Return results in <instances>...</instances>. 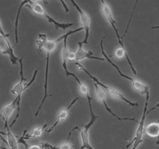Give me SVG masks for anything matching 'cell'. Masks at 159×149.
<instances>
[{
	"label": "cell",
	"mask_w": 159,
	"mask_h": 149,
	"mask_svg": "<svg viewBox=\"0 0 159 149\" xmlns=\"http://www.w3.org/2000/svg\"><path fill=\"white\" fill-rule=\"evenodd\" d=\"M82 27L78 28V29H75V30H71L69 32H68L67 34H65L64 35L60 36L57 38L54 39V40H48V37L45 34H40L38 35L37 40H36V43L37 45V49L38 51L43 49V51L46 53V65H45V78H44V94H43V99H42L41 102H40V106H39L38 109L36 111L35 115L34 116L37 117L39 115L40 110H41L42 106H43V103L46 101V99L48 98V96H49L48 93V71H49V64H50V57H51V54L56 49L57 44L60 43L61 41H63L64 39L66 37H69L71 34H74L75 33L79 32V31L82 30Z\"/></svg>",
	"instance_id": "1"
},
{
	"label": "cell",
	"mask_w": 159,
	"mask_h": 149,
	"mask_svg": "<svg viewBox=\"0 0 159 149\" xmlns=\"http://www.w3.org/2000/svg\"><path fill=\"white\" fill-rule=\"evenodd\" d=\"M89 102V110H90V120L89 121L88 124H82L81 127H82V129L81 127H79V126H76L74 128L71 129V131L69 132V134L68 137V141L69 140L70 137H71V133L74 130H79V133H80V137H81V141H82V145H81V149H94L92 145L90 144L89 142V129L91 128L92 126L95 124L97 119L99 118V116L96 115L93 112V106H92V97L91 96H89L87 97Z\"/></svg>",
	"instance_id": "2"
},
{
	"label": "cell",
	"mask_w": 159,
	"mask_h": 149,
	"mask_svg": "<svg viewBox=\"0 0 159 149\" xmlns=\"http://www.w3.org/2000/svg\"><path fill=\"white\" fill-rule=\"evenodd\" d=\"M75 65L77 66L78 70H79V71H84V72L86 73V74L89 75V77L90 79L93 81V82H94V83H96V85H99V87H101V88H102V89L106 92V93H109V95H110L111 97L115 98V99H120V100H123L124 102H125L126 103H127V104H129L130 106H131L134 107V106H139V104H138V102H131V101L129 100L128 99H127V98L124 96V94H123V93H121L120 92L118 89H116V88H114V87L109 86V85H105V84L102 83V82H101L100 81H99V79L96 77V76H94V75H93V74H90V73L89 72L88 70L85 69V67H84L83 65H81L80 63H79V62H75Z\"/></svg>",
	"instance_id": "3"
},
{
	"label": "cell",
	"mask_w": 159,
	"mask_h": 149,
	"mask_svg": "<svg viewBox=\"0 0 159 149\" xmlns=\"http://www.w3.org/2000/svg\"><path fill=\"white\" fill-rule=\"evenodd\" d=\"M146 101L145 103H144V111H143L142 116H141V120L138 122V127L137 128L136 133H135V137L131 141H130V144H128L127 145V148H128L132 144H133V147L132 149H137L138 147V146L143 142V135H144V123H145V119L147 117V116L148 115V113L150 112L153 111L155 109H157L159 107V102L157 103L153 108H152L151 110H148V102H149V98H150V93H146Z\"/></svg>",
	"instance_id": "4"
},
{
	"label": "cell",
	"mask_w": 159,
	"mask_h": 149,
	"mask_svg": "<svg viewBox=\"0 0 159 149\" xmlns=\"http://www.w3.org/2000/svg\"><path fill=\"white\" fill-rule=\"evenodd\" d=\"M103 40H104V37H103V38L101 40V42H100L101 53H102V55L103 56V58H105V60H107V61H108L109 63H110V65H111L113 67V68H116V71H118V73H119L121 77L124 78V79H127V80L130 81V82L132 83V85H133V87L135 88V89L137 90V91L139 92V93H141V95H146V93H148V92H149V86H148V85H147L145 83H144V82H141V81L138 80V79H134V78L130 77V76H128V75H127V74L122 73V71H120V69L119 67H118L117 65H115V64L113 63V62L111 60H110V57L107 55V54L106 53V51H104Z\"/></svg>",
	"instance_id": "5"
},
{
	"label": "cell",
	"mask_w": 159,
	"mask_h": 149,
	"mask_svg": "<svg viewBox=\"0 0 159 149\" xmlns=\"http://www.w3.org/2000/svg\"><path fill=\"white\" fill-rule=\"evenodd\" d=\"M26 6H28V7L32 10V12H34V13L37 14V15H39V16H41L46 18L47 20H48V23H52V24L54 25L56 29H61L62 30L65 31V29L71 27V26H72L73 25H74V23H59V22L56 21L53 17H51V16L48 14V12H46L44 8H43L41 5L39 4L37 2L30 1V0H28V2L27 4H26Z\"/></svg>",
	"instance_id": "6"
},
{
	"label": "cell",
	"mask_w": 159,
	"mask_h": 149,
	"mask_svg": "<svg viewBox=\"0 0 159 149\" xmlns=\"http://www.w3.org/2000/svg\"><path fill=\"white\" fill-rule=\"evenodd\" d=\"M101 10H102V14H103L104 16L106 17L107 21H108L109 23L110 24V26H111L112 27H113V29H114L115 33H116V37H117L118 39V41H119V43L120 44V47L124 48V38H123V37H121V36L120 35L119 32H118V29L117 28H116V20H115L114 17H113L111 8H110V6L107 4V2L103 1V0L101 1Z\"/></svg>",
	"instance_id": "7"
},
{
	"label": "cell",
	"mask_w": 159,
	"mask_h": 149,
	"mask_svg": "<svg viewBox=\"0 0 159 149\" xmlns=\"http://www.w3.org/2000/svg\"><path fill=\"white\" fill-rule=\"evenodd\" d=\"M93 83H94V82H93ZM94 87H95V92H96V99H97V100L99 101L101 103H102V105L105 106L106 110H107V112H108V113H110L112 116H114L115 118H116V119L120 121L131 120V121H135V122L138 123V121L135 118H128V117H123L122 118V117H120V116H117L116 113H113L107 102V93H106V92L104 91V90L102 89L101 87H99V85H96V83H94Z\"/></svg>",
	"instance_id": "8"
},
{
	"label": "cell",
	"mask_w": 159,
	"mask_h": 149,
	"mask_svg": "<svg viewBox=\"0 0 159 149\" xmlns=\"http://www.w3.org/2000/svg\"><path fill=\"white\" fill-rule=\"evenodd\" d=\"M71 2L72 3L73 6H75V8L77 9L78 12H79V16H80V22H81V24H82V27L85 32V39L81 42H82V44H86V43H88L89 38L90 17L89 16V15L86 13V12H84V11L79 7V6L75 2L73 1V0H71Z\"/></svg>",
	"instance_id": "9"
},
{
	"label": "cell",
	"mask_w": 159,
	"mask_h": 149,
	"mask_svg": "<svg viewBox=\"0 0 159 149\" xmlns=\"http://www.w3.org/2000/svg\"><path fill=\"white\" fill-rule=\"evenodd\" d=\"M0 53L9 57L11 63L12 65H17L19 62V58L15 55L12 45L8 38L2 37L0 34Z\"/></svg>",
	"instance_id": "10"
},
{
	"label": "cell",
	"mask_w": 159,
	"mask_h": 149,
	"mask_svg": "<svg viewBox=\"0 0 159 149\" xmlns=\"http://www.w3.org/2000/svg\"><path fill=\"white\" fill-rule=\"evenodd\" d=\"M78 99H79V98H78V97L75 98V99H73V100L71 101V102H70L69 105H68V106L66 107V108L62 109V110H61L60 111H59L58 114H57V120H56V122L54 123V124H53V125L51 126V127H50V128L48 129V130H46L47 133H51V132H52L53 130H54V129H55V127H57V124H60V123H61V122H63V121H65V120H66L67 118H68V113H69V110H71V107H72L73 106H74L75 104V102H77Z\"/></svg>",
	"instance_id": "11"
},
{
	"label": "cell",
	"mask_w": 159,
	"mask_h": 149,
	"mask_svg": "<svg viewBox=\"0 0 159 149\" xmlns=\"http://www.w3.org/2000/svg\"><path fill=\"white\" fill-rule=\"evenodd\" d=\"M78 44H79V48L75 51V62L81 61L86 58L98 60L100 61H105V58H103V57H95V56H93V53L92 51H85L83 48V44H82L81 41L78 42Z\"/></svg>",
	"instance_id": "12"
},
{
	"label": "cell",
	"mask_w": 159,
	"mask_h": 149,
	"mask_svg": "<svg viewBox=\"0 0 159 149\" xmlns=\"http://www.w3.org/2000/svg\"><path fill=\"white\" fill-rule=\"evenodd\" d=\"M16 103L17 100L16 99H15L12 102L7 104V105L2 108L1 111H0V117L2 118V120L4 122L5 127L8 126V120H9V117L13 113L14 110L17 108Z\"/></svg>",
	"instance_id": "13"
},
{
	"label": "cell",
	"mask_w": 159,
	"mask_h": 149,
	"mask_svg": "<svg viewBox=\"0 0 159 149\" xmlns=\"http://www.w3.org/2000/svg\"><path fill=\"white\" fill-rule=\"evenodd\" d=\"M68 37H66L63 40V47H62L61 51V60H62V67H63L64 70L65 71V74H66L67 77H69L71 76V73L68 70V68H67V63H68V53H69V48H68V44H67V39H68Z\"/></svg>",
	"instance_id": "14"
},
{
	"label": "cell",
	"mask_w": 159,
	"mask_h": 149,
	"mask_svg": "<svg viewBox=\"0 0 159 149\" xmlns=\"http://www.w3.org/2000/svg\"><path fill=\"white\" fill-rule=\"evenodd\" d=\"M144 133L150 138H157L159 136V123L154 122L144 127Z\"/></svg>",
	"instance_id": "15"
},
{
	"label": "cell",
	"mask_w": 159,
	"mask_h": 149,
	"mask_svg": "<svg viewBox=\"0 0 159 149\" xmlns=\"http://www.w3.org/2000/svg\"><path fill=\"white\" fill-rule=\"evenodd\" d=\"M47 126H48V124H44L43 126H42V127H36V128H34V130H33L32 131L29 133V134H26V132L27 131H26V130H25L24 133H23V134L22 135V137H23V139L24 140V141H26V140L30 139V138H40V137L43 134V131H44L45 129H46Z\"/></svg>",
	"instance_id": "16"
},
{
	"label": "cell",
	"mask_w": 159,
	"mask_h": 149,
	"mask_svg": "<svg viewBox=\"0 0 159 149\" xmlns=\"http://www.w3.org/2000/svg\"><path fill=\"white\" fill-rule=\"evenodd\" d=\"M5 128L7 130V145L9 147V149H19L18 147V142H17L16 137L13 134V133L11 132V130H9V126H6Z\"/></svg>",
	"instance_id": "17"
},
{
	"label": "cell",
	"mask_w": 159,
	"mask_h": 149,
	"mask_svg": "<svg viewBox=\"0 0 159 149\" xmlns=\"http://www.w3.org/2000/svg\"><path fill=\"white\" fill-rule=\"evenodd\" d=\"M115 56H116V57H118V58H123V57H126L127 60V61H128L129 65H130V68H131V70H132V72L134 73V74H137V71L136 69L134 68V67L133 64H132L131 61H130V57H129L128 54H127V51H125V49L123 47H119L117 48V49L116 50V51H115Z\"/></svg>",
	"instance_id": "18"
},
{
	"label": "cell",
	"mask_w": 159,
	"mask_h": 149,
	"mask_svg": "<svg viewBox=\"0 0 159 149\" xmlns=\"http://www.w3.org/2000/svg\"><path fill=\"white\" fill-rule=\"evenodd\" d=\"M40 145L45 149H73V145L68 142H65L58 146H54L48 143L40 142Z\"/></svg>",
	"instance_id": "19"
},
{
	"label": "cell",
	"mask_w": 159,
	"mask_h": 149,
	"mask_svg": "<svg viewBox=\"0 0 159 149\" xmlns=\"http://www.w3.org/2000/svg\"><path fill=\"white\" fill-rule=\"evenodd\" d=\"M28 1H23L20 3V6L18 8V10H17V15L16 17V20H15V38H16V43H19V37H18V25H19V18H20V12H21V9L23 8V6H24L25 5L27 4Z\"/></svg>",
	"instance_id": "20"
},
{
	"label": "cell",
	"mask_w": 159,
	"mask_h": 149,
	"mask_svg": "<svg viewBox=\"0 0 159 149\" xmlns=\"http://www.w3.org/2000/svg\"><path fill=\"white\" fill-rule=\"evenodd\" d=\"M79 85V90H80L81 93H82L83 96H85L86 98L89 97V96H90L89 88V87L87 86L85 83L82 82V83Z\"/></svg>",
	"instance_id": "21"
},
{
	"label": "cell",
	"mask_w": 159,
	"mask_h": 149,
	"mask_svg": "<svg viewBox=\"0 0 159 149\" xmlns=\"http://www.w3.org/2000/svg\"><path fill=\"white\" fill-rule=\"evenodd\" d=\"M68 61H75V51H69L68 56Z\"/></svg>",
	"instance_id": "22"
},
{
	"label": "cell",
	"mask_w": 159,
	"mask_h": 149,
	"mask_svg": "<svg viewBox=\"0 0 159 149\" xmlns=\"http://www.w3.org/2000/svg\"><path fill=\"white\" fill-rule=\"evenodd\" d=\"M0 34H1L2 37H6V38H8V37H9V34H6V33H5L4 29H3V28H2V25L1 20H0Z\"/></svg>",
	"instance_id": "23"
},
{
	"label": "cell",
	"mask_w": 159,
	"mask_h": 149,
	"mask_svg": "<svg viewBox=\"0 0 159 149\" xmlns=\"http://www.w3.org/2000/svg\"><path fill=\"white\" fill-rule=\"evenodd\" d=\"M6 135H7V133H6V132H3L2 131V130H0V139H1L3 142H5L6 144H7V141H6V140L4 139V138L2 137V136H6Z\"/></svg>",
	"instance_id": "24"
},
{
	"label": "cell",
	"mask_w": 159,
	"mask_h": 149,
	"mask_svg": "<svg viewBox=\"0 0 159 149\" xmlns=\"http://www.w3.org/2000/svg\"><path fill=\"white\" fill-rule=\"evenodd\" d=\"M26 149H43L41 146L39 145H29Z\"/></svg>",
	"instance_id": "25"
},
{
	"label": "cell",
	"mask_w": 159,
	"mask_h": 149,
	"mask_svg": "<svg viewBox=\"0 0 159 149\" xmlns=\"http://www.w3.org/2000/svg\"><path fill=\"white\" fill-rule=\"evenodd\" d=\"M61 3H62V4H63V6H64V8H65V11H66L67 12H68V11H69V9H68V6H66V4H65V2L64 1H61Z\"/></svg>",
	"instance_id": "26"
},
{
	"label": "cell",
	"mask_w": 159,
	"mask_h": 149,
	"mask_svg": "<svg viewBox=\"0 0 159 149\" xmlns=\"http://www.w3.org/2000/svg\"><path fill=\"white\" fill-rule=\"evenodd\" d=\"M152 29H159V26H152Z\"/></svg>",
	"instance_id": "27"
},
{
	"label": "cell",
	"mask_w": 159,
	"mask_h": 149,
	"mask_svg": "<svg viewBox=\"0 0 159 149\" xmlns=\"http://www.w3.org/2000/svg\"><path fill=\"white\" fill-rule=\"evenodd\" d=\"M156 145H159V138H158V141H156Z\"/></svg>",
	"instance_id": "28"
},
{
	"label": "cell",
	"mask_w": 159,
	"mask_h": 149,
	"mask_svg": "<svg viewBox=\"0 0 159 149\" xmlns=\"http://www.w3.org/2000/svg\"><path fill=\"white\" fill-rule=\"evenodd\" d=\"M0 148H2V149H6V148H4V147H1V145H0Z\"/></svg>",
	"instance_id": "29"
},
{
	"label": "cell",
	"mask_w": 159,
	"mask_h": 149,
	"mask_svg": "<svg viewBox=\"0 0 159 149\" xmlns=\"http://www.w3.org/2000/svg\"><path fill=\"white\" fill-rule=\"evenodd\" d=\"M157 122H158V123H159V120H158V121H157Z\"/></svg>",
	"instance_id": "30"
},
{
	"label": "cell",
	"mask_w": 159,
	"mask_h": 149,
	"mask_svg": "<svg viewBox=\"0 0 159 149\" xmlns=\"http://www.w3.org/2000/svg\"></svg>",
	"instance_id": "31"
}]
</instances>
